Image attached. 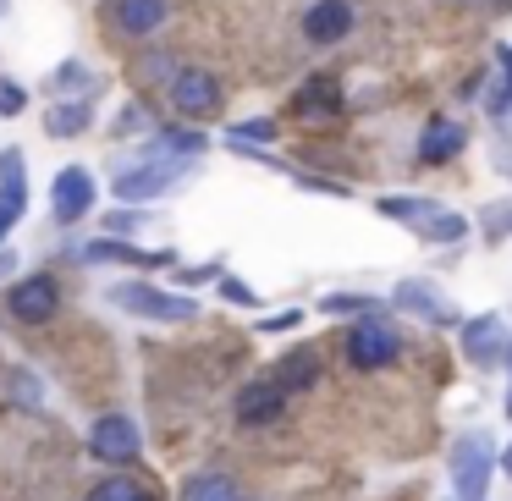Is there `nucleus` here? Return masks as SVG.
<instances>
[{"mask_svg": "<svg viewBox=\"0 0 512 501\" xmlns=\"http://www.w3.org/2000/svg\"><path fill=\"white\" fill-rule=\"evenodd\" d=\"M83 254L100 265V259H122V265H166L171 254H144V248H127V243H116V237H100V243H89Z\"/></svg>", "mask_w": 512, "mask_h": 501, "instance_id": "18", "label": "nucleus"}, {"mask_svg": "<svg viewBox=\"0 0 512 501\" xmlns=\"http://www.w3.org/2000/svg\"><path fill=\"white\" fill-rule=\"evenodd\" d=\"M292 111L298 116H336L342 111V83L336 78H309L298 89V100H292Z\"/></svg>", "mask_w": 512, "mask_h": 501, "instance_id": "15", "label": "nucleus"}, {"mask_svg": "<svg viewBox=\"0 0 512 501\" xmlns=\"http://www.w3.org/2000/svg\"><path fill=\"white\" fill-rule=\"evenodd\" d=\"M347 358H353L358 369H386L391 358H397V336H391L380 320H364V325L347 331Z\"/></svg>", "mask_w": 512, "mask_h": 501, "instance_id": "5", "label": "nucleus"}, {"mask_svg": "<svg viewBox=\"0 0 512 501\" xmlns=\"http://www.w3.org/2000/svg\"><path fill=\"white\" fill-rule=\"evenodd\" d=\"M50 204H56V221H83V215H89V204H94V177L83 166H67L56 177Z\"/></svg>", "mask_w": 512, "mask_h": 501, "instance_id": "9", "label": "nucleus"}, {"mask_svg": "<svg viewBox=\"0 0 512 501\" xmlns=\"http://www.w3.org/2000/svg\"><path fill=\"white\" fill-rule=\"evenodd\" d=\"M105 226H111V232H133V226H138V215H111Z\"/></svg>", "mask_w": 512, "mask_h": 501, "instance_id": "31", "label": "nucleus"}, {"mask_svg": "<svg viewBox=\"0 0 512 501\" xmlns=\"http://www.w3.org/2000/svg\"><path fill=\"white\" fill-rule=\"evenodd\" d=\"M276 127L270 122H243V127H232V144H254V138H270Z\"/></svg>", "mask_w": 512, "mask_h": 501, "instance_id": "28", "label": "nucleus"}, {"mask_svg": "<svg viewBox=\"0 0 512 501\" xmlns=\"http://www.w3.org/2000/svg\"><path fill=\"white\" fill-rule=\"evenodd\" d=\"M171 182H177V166H133V171H122L111 188H116V199L144 204V199H166Z\"/></svg>", "mask_w": 512, "mask_h": 501, "instance_id": "8", "label": "nucleus"}, {"mask_svg": "<svg viewBox=\"0 0 512 501\" xmlns=\"http://www.w3.org/2000/svg\"><path fill=\"white\" fill-rule=\"evenodd\" d=\"M160 149H171V155H199L204 138L199 133H160Z\"/></svg>", "mask_w": 512, "mask_h": 501, "instance_id": "25", "label": "nucleus"}, {"mask_svg": "<svg viewBox=\"0 0 512 501\" xmlns=\"http://www.w3.org/2000/svg\"><path fill=\"white\" fill-rule=\"evenodd\" d=\"M182 501H237V485L226 474H199L182 485Z\"/></svg>", "mask_w": 512, "mask_h": 501, "instance_id": "19", "label": "nucleus"}, {"mask_svg": "<svg viewBox=\"0 0 512 501\" xmlns=\"http://www.w3.org/2000/svg\"><path fill=\"white\" fill-rule=\"evenodd\" d=\"M501 320L496 314H479V320L463 325V353L474 358V364H501Z\"/></svg>", "mask_w": 512, "mask_h": 501, "instance_id": "12", "label": "nucleus"}, {"mask_svg": "<svg viewBox=\"0 0 512 501\" xmlns=\"http://www.w3.org/2000/svg\"><path fill=\"white\" fill-rule=\"evenodd\" d=\"M347 309H369V314H375V298H353V292H336V298H325V314H347Z\"/></svg>", "mask_w": 512, "mask_h": 501, "instance_id": "27", "label": "nucleus"}, {"mask_svg": "<svg viewBox=\"0 0 512 501\" xmlns=\"http://www.w3.org/2000/svg\"><path fill=\"white\" fill-rule=\"evenodd\" d=\"M127 501H155V496H149V490H133V496H127Z\"/></svg>", "mask_w": 512, "mask_h": 501, "instance_id": "32", "label": "nucleus"}, {"mask_svg": "<svg viewBox=\"0 0 512 501\" xmlns=\"http://www.w3.org/2000/svg\"><path fill=\"white\" fill-rule=\"evenodd\" d=\"M133 479H105V485H94V496L89 501H127V496H133Z\"/></svg>", "mask_w": 512, "mask_h": 501, "instance_id": "26", "label": "nucleus"}, {"mask_svg": "<svg viewBox=\"0 0 512 501\" xmlns=\"http://www.w3.org/2000/svg\"><path fill=\"white\" fill-rule=\"evenodd\" d=\"M507 474H512V446H507Z\"/></svg>", "mask_w": 512, "mask_h": 501, "instance_id": "33", "label": "nucleus"}, {"mask_svg": "<svg viewBox=\"0 0 512 501\" xmlns=\"http://www.w3.org/2000/svg\"><path fill=\"white\" fill-rule=\"evenodd\" d=\"M281 386L276 380H254V386H243L237 391V424H270V419H281Z\"/></svg>", "mask_w": 512, "mask_h": 501, "instance_id": "11", "label": "nucleus"}, {"mask_svg": "<svg viewBox=\"0 0 512 501\" xmlns=\"http://www.w3.org/2000/svg\"><path fill=\"white\" fill-rule=\"evenodd\" d=\"M314 380H320V358H314L309 347H298V353H287V364L276 369V386H281V397H292V391L314 386Z\"/></svg>", "mask_w": 512, "mask_h": 501, "instance_id": "17", "label": "nucleus"}, {"mask_svg": "<svg viewBox=\"0 0 512 501\" xmlns=\"http://www.w3.org/2000/svg\"><path fill=\"white\" fill-rule=\"evenodd\" d=\"M457 149H463V127L446 122V116H435V122L424 127V138H419V160L424 166H441V160H452Z\"/></svg>", "mask_w": 512, "mask_h": 501, "instance_id": "13", "label": "nucleus"}, {"mask_svg": "<svg viewBox=\"0 0 512 501\" xmlns=\"http://www.w3.org/2000/svg\"><path fill=\"white\" fill-rule=\"evenodd\" d=\"M380 215H391V221H430L435 204L430 199H380Z\"/></svg>", "mask_w": 512, "mask_h": 501, "instance_id": "21", "label": "nucleus"}, {"mask_svg": "<svg viewBox=\"0 0 512 501\" xmlns=\"http://www.w3.org/2000/svg\"><path fill=\"white\" fill-rule=\"evenodd\" d=\"M298 320H303V314H298V309H287V314H276V320H265V331H292Z\"/></svg>", "mask_w": 512, "mask_h": 501, "instance_id": "30", "label": "nucleus"}, {"mask_svg": "<svg viewBox=\"0 0 512 501\" xmlns=\"http://www.w3.org/2000/svg\"><path fill=\"white\" fill-rule=\"evenodd\" d=\"M111 303H116V309H127V314H138V320H193V314H199V303H193V298L144 287V281H122V287H111Z\"/></svg>", "mask_w": 512, "mask_h": 501, "instance_id": "1", "label": "nucleus"}, {"mask_svg": "<svg viewBox=\"0 0 512 501\" xmlns=\"http://www.w3.org/2000/svg\"><path fill=\"white\" fill-rule=\"evenodd\" d=\"M23 210H28V166H23L17 149H6V155H0V243L12 237V226L23 221Z\"/></svg>", "mask_w": 512, "mask_h": 501, "instance_id": "3", "label": "nucleus"}, {"mask_svg": "<svg viewBox=\"0 0 512 501\" xmlns=\"http://www.w3.org/2000/svg\"><path fill=\"white\" fill-rule=\"evenodd\" d=\"M171 100H177V111L182 116H215L221 111V83L210 78V72H199V67H182L177 78H171Z\"/></svg>", "mask_w": 512, "mask_h": 501, "instance_id": "4", "label": "nucleus"}, {"mask_svg": "<svg viewBox=\"0 0 512 501\" xmlns=\"http://www.w3.org/2000/svg\"><path fill=\"white\" fill-rule=\"evenodd\" d=\"M463 226H468L463 215H430V221H424L419 232L430 237V243H457V237H463Z\"/></svg>", "mask_w": 512, "mask_h": 501, "instance_id": "23", "label": "nucleus"}, {"mask_svg": "<svg viewBox=\"0 0 512 501\" xmlns=\"http://www.w3.org/2000/svg\"><path fill=\"white\" fill-rule=\"evenodd\" d=\"M397 303H402V309H419L424 320H435V325H452V320H457L452 303L435 298V292L424 287V281H402V287H397Z\"/></svg>", "mask_w": 512, "mask_h": 501, "instance_id": "16", "label": "nucleus"}, {"mask_svg": "<svg viewBox=\"0 0 512 501\" xmlns=\"http://www.w3.org/2000/svg\"><path fill=\"white\" fill-rule=\"evenodd\" d=\"M237 501H243V496H237Z\"/></svg>", "mask_w": 512, "mask_h": 501, "instance_id": "35", "label": "nucleus"}, {"mask_svg": "<svg viewBox=\"0 0 512 501\" xmlns=\"http://www.w3.org/2000/svg\"><path fill=\"white\" fill-rule=\"evenodd\" d=\"M452 479H457V496L463 501H485V485H490V441L485 435H463L457 441Z\"/></svg>", "mask_w": 512, "mask_h": 501, "instance_id": "2", "label": "nucleus"}, {"mask_svg": "<svg viewBox=\"0 0 512 501\" xmlns=\"http://www.w3.org/2000/svg\"><path fill=\"white\" fill-rule=\"evenodd\" d=\"M496 67H501V78H496V89L485 94V105H490V116H507L512 111V50L507 45H496Z\"/></svg>", "mask_w": 512, "mask_h": 501, "instance_id": "20", "label": "nucleus"}, {"mask_svg": "<svg viewBox=\"0 0 512 501\" xmlns=\"http://www.w3.org/2000/svg\"><path fill=\"white\" fill-rule=\"evenodd\" d=\"M23 105H28V89H23V83L0 78V116H17Z\"/></svg>", "mask_w": 512, "mask_h": 501, "instance_id": "24", "label": "nucleus"}, {"mask_svg": "<svg viewBox=\"0 0 512 501\" xmlns=\"http://www.w3.org/2000/svg\"><path fill=\"white\" fill-rule=\"evenodd\" d=\"M166 23V0H116V28L122 34H155Z\"/></svg>", "mask_w": 512, "mask_h": 501, "instance_id": "14", "label": "nucleus"}, {"mask_svg": "<svg viewBox=\"0 0 512 501\" xmlns=\"http://www.w3.org/2000/svg\"><path fill=\"white\" fill-rule=\"evenodd\" d=\"M221 298H232V303H254V292H248L243 281H221Z\"/></svg>", "mask_w": 512, "mask_h": 501, "instance_id": "29", "label": "nucleus"}, {"mask_svg": "<svg viewBox=\"0 0 512 501\" xmlns=\"http://www.w3.org/2000/svg\"><path fill=\"white\" fill-rule=\"evenodd\" d=\"M94 457H105V463H133L138 457V430L133 419H122V413H105L100 424H94Z\"/></svg>", "mask_w": 512, "mask_h": 501, "instance_id": "7", "label": "nucleus"}, {"mask_svg": "<svg viewBox=\"0 0 512 501\" xmlns=\"http://www.w3.org/2000/svg\"><path fill=\"white\" fill-rule=\"evenodd\" d=\"M83 127H89V105H56V111H50V133H83Z\"/></svg>", "mask_w": 512, "mask_h": 501, "instance_id": "22", "label": "nucleus"}, {"mask_svg": "<svg viewBox=\"0 0 512 501\" xmlns=\"http://www.w3.org/2000/svg\"><path fill=\"white\" fill-rule=\"evenodd\" d=\"M347 28H353V6H347V0H320V6H309V17H303L309 45H336V39H347Z\"/></svg>", "mask_w": 512, "mask_h": 501, "instance_id": "10", "label": "nucleus"}, {"mask_svg": "<svg viewBox=\"0 0 512 501\" xmlns=\"http://www.w3.org/2000/svg\"><path fill=\"white\" fill-rule=\"evenodd\" d=\"M507 413H512V397H507Z\"/></svg>", "mask_w": 512, "mask_h": 501, "instance_id": "34", "label": "nucleus"}, {"mask_svg": "<svg viewBox=\"0 0 512 501\" xmlns=\"http://www.w3.org/2000/svg\"><path fill=\"white\" fill-rule=\"evenodd\" d=\"M6 303H12L17 320L45 325L50 314L61 309V292H56V281H50V276H28V281H17V287H12V298H6Z\"/></svg>", "mask_w": 512, "mask_h": 501, "instance_id": "6", "label": "nucleus"}]
</instances>
